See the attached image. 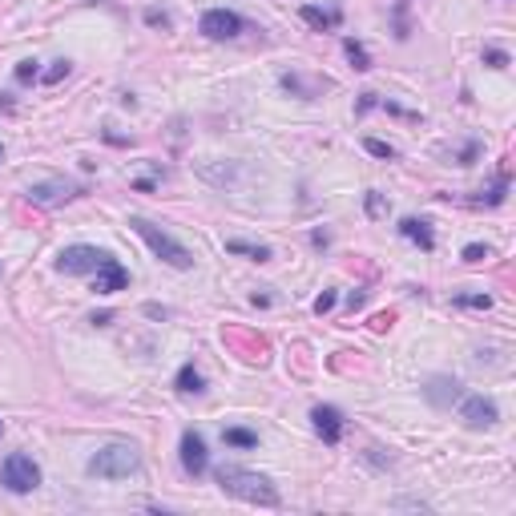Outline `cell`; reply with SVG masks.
Returning <instances> with one entry per match:
<instances>
[{"mask_svg": "<svg viewBox=\"0 0 516 516\" xmlns=\"http://www.w3.org/2000/svg\"><path fill=\"white\" fill-rule=\"evenodd\" d=\"M400 234L404 238H412L419 251H436V238H432V230H428V222H419V218H404L400 222Z\"/></svg>", "mask_w": 516, "mask_h": 516, "instance_id": "12", "label": "cell"}, {"mask_svg": "<svg viewBox=\"0 0 516 516\" xmlns=\"http://www.w3.org/2000/svg\"><path fill=\"white\" fill-rule=\"evenodd\" d=\"M181 468L194 476V480H198V476H206V468H210L206 440H202L198 432H186V436H181Z\"/></svg>", "mask_w": 516, "mask_h": 516, "instance_id": "10", "label": "cell"}, {"mask_svg": "<svg viewBox=\"0 0 516 516\" xmlns=\"http://www.w3.org/2000/svg\"><path fill=\"white\" fill-rule=\"evenodd\" d=\"M198 32L210 37V41H230V37L242 32V16L230 13V8H210V13H202V20H198Z\"/></svg>", "mask_w": 516, "mask_h": 516, "instance_id": "5", "label": "cell"}, {"mask_svg": "<svg viewBox=\"0 0 516 516\" xmlns=\"http://www.w3.org/2000/svg\"><path fill=\"white\" fill-rule=\"evenodd\" d=\"M452 303H456V307H464V311H488L492 307L488 294H456Z\"/></svg>", "mask_w": 516, "mask_h": 516, "instance_id": "19", "label": "cell"}, {"mask_svg": "<svg viewBox=\"0 0 516 516\" xmlns=\"http://www.w3.org/2000/svg\"><path fill=\"white\" fill-rule=\"evenodd\" d=\"M311 424H315V432L323 436V444H339L343 440V428H347V419H343V412L331 404H319L315 412H311Z\"/></svg>", "mask_w": 516, "mask_h": 516, "instance_id": "9", "label": "cell"}, {"mask_svg": "<svg viewBox=\"0 0 516 516\" xmlns=\"http://www.w3.org/2000/svg\"><path fill=\"white\" fill-rule=\"evenodd\" d=\"M343 49H347L351 65H355V69H359V73H367V69H371V56H367V49H363L359 41H343Z\"/></svg>", "mask_w": 516, "mask_h": 516, "instance_id": "17", "label": "cell"}, {"mask_svg": "<svg viewBox=\"0 0 516 516\" xmlns=\"http://www.w3.org/2000/svg\"><path fill=\"white\" fill-rule=\"evenodd\" d=\"M363 145H367V154H376V157H388V162L395 157V150H391L388 141H379V138H367Z\"/></svg>", "mask_w": 516, "mask_h": 516, "instance_id": "21", "label": "cell"}, {"mask_svg": "<svg viewBox=\"0 0 516 516\" xmlns=\"http://www.w3.org/2000/svg\"><path fill=\"white\" fill-rule=\"evenodd\" d=\"M214 480H218V488L226 492V496H234V500H246V504H263V508H279V488L266 480V476L258 472H246V468H234V464H222L218 472H214Z\"/></svg>", "mask_w": 516, "mask_h": 516, "instance_id": "1", "label": "cell"}, {"mask_svg": "<svg viewBox=\"0 0 516 516\" xmlns=\"http://www.w3.org/2000/svg\"><path fill=\"white\" fill-rule=\"evenodd\" d=\"M138 468H141V456H138L133 444H105L97 456L89 460V472L101 476V480H121V476L138 472Z\"/></svg>", "mask_w": 516, "mask_h": 516, "instance_id": "3", "label": "cell"}, {"mask_svg": "<svg viewBox=\"0 0 516 516\" xmlns=\"http://www.w3.org/2000/svg\"><path fill=\"white\" fill-rule=\"evenodd\" d=\"M126 287H129L126 266L105 254V258L97 263V270H93V291H97V294H117V291H126Z\"/></svg>", "mask_w": 516, "mask_h": 516, "instance_id": "7", "label": "cell"}, {"mask_svg": "<svg viewBox=\"0 0 516 516\" xmlns=\"http://www.w3.org/2000/svg\"><path fill=\"white\" fill-rule=\"evenodd\" d=\"M0 162H4V150H0Z\"/></svg>", "mask_w": 516, "mask_h": 516, "instance_id": "29", "label": "cell"}, {"mask_svg": "<svg viewBox=\"0 0 516 516\" xmlns=\"http://www.w3.org/2000/svg\"><path fill=\"white\" fill-rule=\"evenodd\" d=\"M129 226L138 230V238H141V242H145V246H150V251H154L166 266H174V270H190V266H194V254L186 251V246H181L174 234L157 230V226L145 222V218H129Z\"/></svg>", "mask_w": 516, "mask_h": 516, "instance_id": "2", "label": "cell"}, {"mask_svg": "<svg viewBox=\"0 0 516 516\" xmlns=\"http://www.w3.org/2000/svg\"><path fill=\"white\" fill-rule=\"evenodd\" d=\"M178 391H186V395H190V391H194V395L198 391H206V379L194 371V363H186V367L178 371Z\"/></svg>", "mask_w": 516, "mask_h": 516, "instance_id": "16", "label": "cell"}, {"mask_svg": "<svg viewBox=\"0 0 516 516\" xmlns=\"http://www.w3.org/2000/svg\"><path fill=\"white\" fill-rule=\"evenodd\" d=\"M89 323H97V327H105V323H113V315H109V311H101V315H93V319H89Z\"/></svg>", "mask_w": 516, "mask_h": 516, "instance_id": "28", "label": "cell"}, {"mask_svg": "<svg viewBox=\"0 0 516 516\" xmlns=\"http://www.w3.org/2000/svg\"><path fill=\"white\" fill-rule=\"evenodd\" d=\"M101 258H105V251H97V246H69L56 258V270L61 275H89V270H97Z\"/></svg>", "mask_w": 516, "mask_h": 516, "instance_id": "6", "label": "cell"}, {"mask_svg": "<svg viewBox=\"0 0 516 516\" xmlns=\"http://www.w3.org/2000/svg\"><path fill=\"white\" fill-rule=\"evenodd\" d=\"M460 419L468 424V428H492V424L500 419V412H496V404L484 400V395H464L460 400Z\"/></svg>", "mask_w": 516, "mask_h": 516, "instance_id": "8", "label": "cell"}, {"mask_svg": "<svg viewBox=\"0 0 516 516\" xmlns=\"http://www.w3.org/2000/svg\"><path fill=\"white\" fill-rule=\"evenodd\" d=\"M226 251H230V254H246V258H254V263H270V246H263V242H242V238H230V242H226Z\"/></svg>", "mask_w": 516, "mask_h": 516, "instance_id": "14", "label": "cell"}, {"mask_svg": "<svg viewBox=\"0 0 516 516\" xmlns=\"http://www.w3.org/2000/svg\"><path fill=\"white\" fill-rule=\"evenodd\" d=\"M367 214H371V218H379V214H383V198H379L376 190L367 194Z\"/></svg>", "mask_w": 516, "mask_h": 516, "instance_id": "27", "label": "cell"}, {"mask_svg": "<svg viewBox=\"0 0 516 516\" xmlns=\"http://www.w3.org/2000/svg\"><path fill=\"white\" fill-rule=\"evenodd\" d=\"M331 307H335V291H323L319 299H315V315H327Z\"/></svg>", "mask_w": 516, "mask_h": 516, "instance_id": "26", "label": "cell"}, {"mask_svg": "<svg viewBox=\"0 0 516 516\" xmlns=\"http://www.w3.org/2000/svg\"><path fill=\"white\" fill-rule=\"evenodd\" d=\"M424 395H428L436 407H452L460 400V383H456V379H432V383L424 388Z\"/></svg>", "mask_w": 516, "mask_h": 516, "instance_id": "11", "label": "cell"}, {"mask_svg": "<svg viewBox=\"0 0 516 516\" xmlns=\"http://www.w3.org/2000/svg\"><path fill=\"white\" fill-rule=\"evenodd\" d=\"M0 432H4V424H0Z\"/></svg>", "mask_w": 516, "mask_h": 516, "instance_id": "30", "label": "cell"}, {"mask_svg": "<svg viewBox=\"0 0 516 516\" xmlns=\"http://www.w3.org/2000/svg\"><path fill=\"white\" fill-rule=\"evenodd\" d=\"M28 198L32 202H61V198H73V186L69 181H41L28 190Z\"/></svg>", "mask_w": 516, "mask_h": 516, "instance_id": "13", "label": "cell"}, {"mask_svg": "<svg viewBox=\"0 0 516 516\" xmlns=\"http://www.w3.org/2000/svg\"><path fill=\"white\" fill-rule=\"evenodd\" d=\"M61 77H69V61H56L53 69L44 73V81H49V85H56V81H61Z\"/></svg>", "mask_w": 516, "mask_h": 516, "instance_id": "25", "label": "cell"}, {"mask_svg": "<svg viewBox=\"0 0 516 516\" xmlns=\"http://www.w3.org/2000/svg\"><path fill=\"white\" fill-rule=\"evenodd\" d=\"M0 480H4V488H8V492L25 496V492H32L37 484H41V468L32 464V456H25V452H13L8 460L0 464Z\"/></svg>", "mask_w": 516, "mask_h": 516, "instance_id": "4", "label": "cell"}, {"mask_svg": "<svg viewBox=\"0 0 516 516\" xmlns=\"http://www.w3.org/2000/svg\"><path fill=\"white\" fill-rule=\"evenodd\" d=\"M299 16H303L311 28H319V32H323V28H335L339 25V13H323V8H315V4H303Z\"/></svg>", "mask_w": 516, "mask_h": 516, "instance_id": "15", "label": "cell"}, {"mask_svg": "<svg viewBox=\"0 0 516 516\" xmlns=\"http://www.w3.org/2000/svg\"><path fill=\"white\" fill-rule=\"evenodd\" d=\"M484 258H488V246L484 242H468L464 246V263H484Z\"/></svg>", "mask_w": 516, "mask_h": 516, "instance_id": "22", "label": "cell"}, {"mask_svg": "<svg viewBox=\"0 0 516 516\" xmlns=\"http://www.w3.org/2000/svg\"><path fill=\"white\" fill-rule=\"evenodd\" d=\"M37 61H20V65H16V81L20 85H28V81H37Z\"/></svg>", "mask_w": 516, "mask_h": 516, "instance_id": "23", "label": "cell"}, {"mask_svg": "<svg viewBox=\"0 0 516 516\" xmlns=\"http://www.w3.org/2000/svg\"><path fill=\"white\" fill-rule=\"evenodd\" d=\"M145 25H154V28H169L174 20H169V13H162V8H145Z\"/></svg>", "mask_w": 516, "mask_h": 516, "instance_id": "24", "label": "cell"}, {"mask_svg": "<svg viewBox=\"0 0 516 516\" xmlns=\"http://www.w3.org/2000/svg\"><path fill=\"white\" fill-rule=\"evenodd\" d=\"M222 440H226V444H234V448H254V444H258V436L246 432V428H226Z\"/></svg>", "mask_w": 516, "mask_h": 516, "instance_id": "18", "label": "cell"}, {"mask_svg": "<svg viewBox=\"0 0 516 516\" xmlns=\"http://www.w3.org/2000/svg\"><path fill=\"white\" fill-rule=\"evenodd\" d=\"M484 65L488 69H508V53L504 49H484Z\"/></svg>", "mask_w": 516, "mask_h": 516, "instance_id": "20", "label": "cell"}]
</instances>
